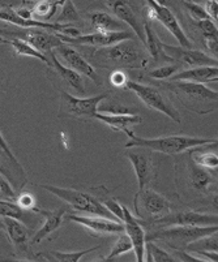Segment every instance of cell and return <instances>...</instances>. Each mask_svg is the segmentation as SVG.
I'll use <instances>...</instances> for the list:
<instances>
[{"label":"cell","mask_w":218,"mask_h":262,"mask_svg":"<svg viewBox=\"0 0 218 262\" xmlns=\"http://www.w3.org/2000/svg\"><path fill=\"white\" fill-rule=\"evenodd\" d=\"M174 171L176 189L181 199L195 201L217 194V175H214L217 171L207 170L196 164L188 153L184 156L179 154L174 164Z\"/></svg>","instance_id":"1"},{"label":"cell","mask_w":218,"mask_h":262,"mask_svg":"<svg viewBox=\"0 0 218 262\" xmlns=\"http://www.w3.org/2000/svg\"><path fill=\"white\" fill-rule=\"evenodd\" d=\"M92 64L105 70H143L148 64L147 52L135 40L124 39L109 47L97 49Z\"/></svg>","instance_id":"2"},{"label":"cell","mask_w":218,"mask_h":262,"mask_svg":"<svg viewBox=\"0 0 218 262\" xmlns=\"http://www.w3.org/2000/svg\"><path fill=\"white\" fill-rule=\"evenodd\" d=\"M158 85L172 93L187 110L197 115H207L217 108V90L210 89L205 84L191 81H162Z\"/></svg>","instance_id":"3"},{"label":"cell","mask_w":218,"mask_h":262,"mask_svg":"<svg viewBox=\"0 0 218 262\" xmlns=\"http://www.w3.org/2000/svg\"><path fill=\"white\" fill-rule=\"evenodd\" d=\"M129 141L124 145L126 149L128 147H145L154 153H162L166 156H179L190 149L201 145L213 144L217 142V139H209V137H196V136H164L157 139H143L131 132L128 135Z\"/></svg>","instance_id":"4"},{"label":"cell","mask_w":218,"mask_h":262,"mask_svg":"<svg viewBox=\"0 0 218 262\" xmlns=\"http://www.w3.org/2000/svg\"><path fill=\"white\" fill-rule=\"evenodd\" d=\"M217 225L212 226H167L150 230L145 235V242H162L169 245L172 251H184L191 243L203 236L217 232Z\"/></svg>","instance_id":"5"},{"label":"cell","mask_w":218,"mask_h":262,"mask_svg":"<svg viewBox=\"0 0 218 262\" xmlns=\"http://www.w3.org/2000/svg\"><path fill=\"white\" fill-rule=\"evenodd\" d=\"M38 187L52 193L57 199L63 200L64 202H67L73 209V211H81V213L89 214V215L116 219L105 208V205L98 200V197L92 196L90 193L77 189H71V188L55 187V185L50 184H39Z\"/></svg>","instance_id":"6"},{"label":"cell","mask_w":218,"mask_h":262,"mask_svg":"<svg viewBox=\"0 0 218 262\" xmlns=\"http://www.w3.org/2000/svg\"><path fill=\"white\" fill-rule=\"evenodd\" d=\"M59 94H61V106H59L57 116L59 118L80 119V120L94 119L100 104L109 97V93L105 92L102 94L94 95V97L81 98V97L72 95L71 93L63 89H59Z\"/></svg>","instance_id":"7"},{"label":"cell","mask_w":218,"mask_h":262,"mask_svg":"<svg viewBox=\"0 0 218 262\" xmlns=\"http://www.w3.org/2000/svg\"><path fill=\"white\" fill-rule=\"evenodd\" d=\"M172 205L164 194L147 187L138 189L133 199V209L140 222H150L171 211Z\"/></svg>","instance_id":"8"},{"label":"cell","mask_w":218,"mask_h":262,"mask_svg":"<svg viewBox=\"0 0 218 262\" xmlns=\"http://www.w3.org/2000/svg\"><path fill=\"white\" fill-rule=\"evenodd\" d=\"M217 214L203 213V211L193 210H174L170 211L161 218L150 221V222H140L143 227L148 230H155L167 226H212L217 225Z\"/></svg>","instance_id":"9"},{"label":"cell","mask_w":218,"mask_h":262,"mask_svg":"<svg viewBox=\"0 0 218 262\" xmlns=\"http://www.w3.org/2000/svg\"><path fill=\"white\" fill-rule=\"evenodd\" d=\"M126 90L135 93L137 98L143 102L150 110H155L158 113L164 114L165 116L170 118L175 123H181V114L178 110L172 106L169 101L164 97L160 90L154 86H150L148 84H141V82H135V81H128L124 88Z\"/></svg>","instance_id":"10"},{"label":"cell","mask_w":218,"mask_h":262,"mask_svg":"<svg viewBox=\"0 0 218 262\" xmlns=\"http://www.w3.org/2000/svg\"><path fill=\"white\" fill-rule=\"evenodd\" d=\"M124 156L132 163L136 178H137L138 189L149 187L155 180L158 172L154 151L145 147H128L124 151Z\"/></svg>","instance_id":"11"},{"label":"cell","mask_w":218,"mask_h":262,"mask_svg":"<svg viewBox=\"0 0 218 262\" xmlns=\"http://www.w3.org/2000/svg\"><path fill=\"white\" fill-rule=\"evenodd\" d=\"M145 4H147V15L149 20H157L158 23H161L174 35V38L178 40V43L182 47L193 49L192 40L187 37L181 23L169 7L158 4L155 0H145Z\"/></svg>","instance_id":"12"},{"label":"cell","mask_w":218,"mask_h":262,"mask_svg":"<svg viewBox=\"0 0 218 262\" xmlns=\"http://www.w3.org/2000/svg\"><path fill=\"white\" fill-rule=\"evenodd\" d=\"M59 39L67 45H76V46H88L95 47V49H102V47H109L115 43H119L124 39H131L132 33L128 30H121V32L111 33H101L93 32L90 34H80L77 37H68L56 33Z\"/></svg>","instance_id":"13"},{"label":"cell","mask_w":218,"mask_h":262,"mask_svg":"<svg viewBox=\"0 0 218 262\" xmlns=\"http://www.w3.org/2000/svg\"><path fill=\"white\" fill-rule=\"evenodd\" d=\"M162 49L165 55L178 66L187 67V68H195L201 66H217V58L210 56L200 50L186 49L182 46H171L162 42Z\"/></svg>","instance_id":"14"},{"label":"cell","mask_w":218,"mask_h":262,"mask_svg":"<svg viewBox=\"0 0 218 262\" xmlns=\"http://www.w3.org/2000/svg\"><path fill=\"white\" fill-rule=\"evenodd\" d=\"M55 54H59L62 59L64 60V63L67 64L68 68L76 71L80 75L85 76V77L89 78L90 81H93L97 86L102 85V78L101 75H98L97 71L94 70V67L90 61L86 60L83 55L78 54L75 49H72L71 45L63 43L59 47L54 50Z\"/></svg>","instance_id":"15"},{"label":"cell","mask_w":218,"mask_h":262,"mask_svg":"<svg viewBox=\"0 0 218 262\" xmlns=\"http://www.w3.org/2000/svg\"><path fill=\"white\" fill-rule=\"evenodd\" d=\"M67 215V214H66ZM67 219L71 222H75L89 230L93 235L97 236H105V235H119L124 232V226L122 222H118V219H110L105 216L98 215H75V214H68Z\"/></svg>","instance_id":"16"},{"label":"cell","mask_w":218,"mask_h":262,"mask_svg":"<svg viewBox=\"0 0 218 262\" xmlns=\"http://www.w3.org/2000/svg\"><path fill=\"white\" fill-rule=\"evenodd\" d=\"M105 4L109 7L110 11L115 15V17L121 20L133 30L136 37L145 45V32H144V20L138 17V15L128 3V0H105Z\"/></svg>","instance_id":"17"},{"label":"cell","mask_w":218,"mask_h":262,"mask_svg":"<svg viewBox=\"0 0 218 262\" xmlns=\"http://www.w3.org/2000/svg\"><path fill=\"white\" fill-rule=\"evenodd\" d=\"M123 226L124 232L128 235V237L132 242L133 252L136 254V259L138 262H143L145 259V228L140 223L136 216L132 215V213L123 206Z\"/></svg>","instance_id":"18"},{"label":"cell","mask_w":218,"mask_h":262,"mask_svg":"<svg viewBox=\"0 0 218 262\" xmlns=\"http://www.w3.org/2000/svg\"><path fill=\"white\" fill-rule=\"evenodd\" d=\"M33 211L39 215H42L45 218V222L41 226L39 230L34 233V236L30 240V244L35 245L39 244L42 240H45L46 237L50 236V233L55 232L57 228L61 227L62 223L64 221V216L68 213V208L67 206H62V208L56 209V210H45V209H41L35 206L33 209Z\"/></svg>","instance_id":"19"},{"label":"cell","mask_w":218,"mask_h":262,"mask_svg":"<svg viewBox=\"0 0 218 262\" xmlns=\"http://www.w3.org/2000/svg\"><path fill=\"white\" fill-rule=\"evenodd\" d=\"M52 33L54 32H50V30L45 29H28L23 34L17 35V38H21L25 42H28L29 45H32L38 51H41L42 54L49 56L50 54L54 52V50L56 47L63 45V42L59 39L56 33L55 34H52Z\"/></svg>","instance_id":"20"},{"label":"cell","mask_w":218,"mask_h":262,"mask_svg":"<svg viewBox=\"0 0 218 262\" xmlns=\"http://www.w3.org/2000/svg\"><path fill=\"white\" fill-rule=\"evenodd\" d=\"M4 222V231L9 242L13 245L14 251L18 254H28L29 249V230L28 226L21 221L16 218H3Z\"/></svg>","instance_id":"21"},{"label":"cell","mask_w":218,"mask_h":262,"mask_svg":"<svg viewBox=\"0 0 218 262\" xmlns=\"http://www.w3.org/2000/svg\"><path fill=\"white\" fill-rule=\"evenodd\" d=\"M50 60H51V64L49 67V73L50 75H54L55 77L61 78V81L63 84H66L67 86L72 88L76 93H78L80 95L85 94V84H84L83 76L80 73H77L76 71L71 70L67 66H63V64L59 61L56 54L52 52V54L49 55Z\"/></svg>","instance_id":"22"},{"label":"cell","mask_w":218,"mask_h":262,"mask_svg":"<svg viewBox=\"0 0 218 262\" xmlns=\"http://www.w3.org/2000/svg\"><path fill=\"white\" fill-rule=\"evenodd\" d=\"M94 119L102 121L111 128L114 132H123L127 136L132 132V128L135 125L143 123V118L140 115L132 114L131 111L128 113H114V114H105L98 111L95 114Z\"/></svg>","instance_id":"23"},{"label":"cell","mask_w":218,"mask_h":262,"mask_svg":"<svg viewBox=\"0 0 218 262\" xmlns=\"http://www.w3.org/2000/svg\"><path fill=\"white\" fill-rule=\"evenodd\" d=\"M0 173L8 179L16 192H20L28 182L25 170L17 159H12L8 154L0 147Z\"/></svg>","instance_id":"24"},{"label":"cell","mask_w":218,"mask_h":262,"mask_svg":"<svg viewBox=\"0 0 218 262\" xmlns=\"http://www.w3.org/2000/svg\"><path fill=\"white\" fill-rule=\"evenodd\" d=\"M170 81H191L200 84H209L218 81L217 66H201L195 68H187L182 72H176Z\"/></svg>","instance_id":"25"},{"label":"cell","mask_w":218,"mask_h":262,"mask_svg":"<svg viewBox=\"0 0 218 262\" xmlns=\"http://www.w3.org/2000/svg\"><path fill=\"white\" fill-rule=\"evenodd\" d=\"M215 147H217V142H213V144L201 145V146L193 147V149L188 150L187 153H188L190 158L196 164L201 166V167H204L210 171H217L218 156Z\"/></svg>","instance_id":"26"},{"label":"cell","mask_w":218,"mask_h":262,"mask_svg":"<svg viewBox=\"0 0 218 262\" xmlns=\"http://www.w3.org/2000/svg\"><path fill=\"white\" fill-rule=\"evenodd\" d=\"M90 26L94 32L101 33H111V32H121L124 30L126 24L122 23L116 17L107 13L105 11H95L90 13L89 16Z\"/></svg>","instance_id":"27"},{"label":"cell","mask_w":218,"mask_h":262,"mask_svg":"<svg viewBox=\"0 0 218 262\" xmlns=\"http://www.w3.org/2000/svg\"><path fill=\"white\" fill-rule=\"evenodd\" d=\"M144 32H145V49L148 50L149 55L154 61H170L169 58L165 55L164 49H162V40L157 37L153 26L150 25L149 21H144Z\"/></svg>","instance_id":"28"},{"label":"cell","mask_w":218,"mask_h":262,"mask_svg":"<svg viewBox=\"0 0 218 262\" xmlns=\"http://www.w3.org/2000/svg\"><path fill=\"white\" fill-rule=\"evenodd\" d=\"M62 0H37L30 6L34 20L50 21L61 8Z\"/></svg>","instance_id":"29"},{"label":"cell","mask_w":218,"mask_h":262,"mask_svg":"<svg viewBox=\"0 0 218 262\" xmlns=\"http://www.w3.org/2000/svg\"><path fill=\"white\" fill-rule=\"evenodd\" d=\"M8 43L13 47L14 54L18 55V56H28V58L38 59L39 61L46 64L47 67H50V64H51V60H50L49 56H46L45 54L38 51V50L34 49L32 45H29L28 42H25V40L21 39V38H12V39L8 40Z\"/></svg>","instance_id":"30"},{"label":"cell","mask_w":218,"mask_h":262,"mask_svg":"<svg viewBox=\"0 0 218 262\" xmlns=\"http://www.w3.org/2000/svg\"><path fill=\"white\" fill-rule=\"evenodd\" d=\"M94 189L98 192V200L105 205V208H106L115 218L118 219V221H122V222H123V206H122L114 197L110 196V190L107 189L106 187H104V185L94 188Z\"/></svg>","instance_id":"31"},{"label":"cell","mask_w":218,"mask_h":262,"mask_svg":"<svg viewBox=\"0 0 218 262\" xmlns=\"http://www.w3.org/2000/svg\"><path fill=\"white\" fill-rule=\"evenodd\" d=\"M54 23L57 24H80L81 17L77 8L73 4L72 0H62L61 13L57 15L56 20Z\"/></svg>","instance_id":"32"},{"label":"cell","mask_w":218,"mask_h":262,"mask_svg":"<svg viewBox=\"0 0 218 262\" xmlns=\"http://www.w3.org/2000/svg\"><path fill=\"white\" fill-rule=\"evenodd\" d=\"M101 245H95V247L90 248V249H85V251H77V252H52L51 256H45V254H39L37 258H46V259H54V261H62V262H77L86 256L88 253L100 249Z\"/></svg>","instance_id":"33"},{"label":"cell","mask_w":218,"mask_h":262,"mask_svg":"<svg viewBox=\"0 0 218 262\" xmlns=\"http://www.w3.org/2000/svg\"><path fill=\"white\" fill-rule=\"evenodd\" d=\"M145 254H147V261L149 262H169L175 261L174 256L162 249L161 247H158L154 242L152 240H147L145 242Z\"/></svg>","instance_id":"34"},{"label":"cell","mask_w":218,"mask_h":262,"mask_svg":"<svg viewBox=\"0 0 218 262\" xmlns=\"http://www.w3.org/2000/svg\"><path fill=\"white\" fill-rule=\"evenodd\" d=\"M129 251H133L132 242H131V239H129L127 233L122 232L118 235V240H116V243L114 244V247L111 248L110 254L107 257H105L104 259L110 261V259H114L116 258V257H119L121 254L128 253Z\"/></svg>","instance_id":"35"},{"label":"cell","mask_w":218,"mask_h":262,"mask_svg":"<svg viewBox=\"0 0 218 262\" xmlns=\"http://www.w3.org/2000/svg\"><path fill=\"white\" fill-rule=\"evenodd\" d=\"M24 218V210L14 201H6L0 200V218Z\"/></svg>","instance_id":"36"},{"label":"cell","mask_w":218,"mask_h":262,"mask_svg":"<svg viewBox=\"0 0 218 262\" xmlns=\"http://www.w3.org/2000/svg\"><path fill=\"white\" fill-rule=\"evenodd\" d=\"M179 67L181 66H178V64H167V66L157 67V68L150 71L148 75H149L152 78H154V80H158V81L170 80V78L175 75L176 72H179Z\"/></svg>","instance_id":"37"},{"label":"cell","mask_w":218,"mask_h":262,"mask_svg":"<svg viewBox=\"0 0 218 262\" xmlns=\"http://www.w3.org/2000/svg\"><path fill=\"white\" fill-rule=\"evenodd\" d=\"M184 8H186L187 13L190 15V17L192 18L193 23L210 18L207 12H205L204 7L200 6L199 3H195V2H184Z\"/></svg>","instance_id":"38"},{"label":"cell","mask_w":218,"mask_h":262,"mask_svg":"<svg viewBox=\"0 0 218 262\" xmlns=\"http://www.w3.org/2000/svg\"><path fill=\"white\" fill-rule=\"evenodd\" d=\"M17 192L14 190L11 183L7 180L4 175L0 173V200H6V201H16Z\"/></svg>","instance_id":"39"},{"label":"cell","mask_w":218,"mask_h":262,"mask_svg":"<svg viewBox=\"0 0 218 262\" xmlns=\"http://www.w3.org/2000/svg\"><path fill=\"white\" fill-rule=\"evenodd\" d=\"M14 202H16L23 210L33 211V209L37 206V205H35L34 196L29 192H18L17 197H16V201Z\"/></svg>","instance_id":"40"},{"label":"cell","mask_w":218,"mask_h":262,"mask_svg":"<svg viewBox=\"0 0 218 262\" xmlns=\"http://www.w3.org/2000/svg\"><path fill=\"white\" fill-rule=\"evenodd\" d=\"M110 84L112 85L116 89H124L128 82V77H127L126 73L123 72V70H112L111 75L109 77Z\"/></svg>","instance_id":"41"},{"label":"cell","mask_w":218,"mask_h":262,"mask_svg":"<svg viewBox=\"0 0 218 262\" xmlns=\"http://www.w3.org/2000/svg\"><path fill=\"white\" fill-rule=\"evenodd\" d=\"M195 25L204 35H217V23H214L212 18L196 21Z\"/></svg>","instance_id":"42"},{"label":"cell","mask_w":218,"mask_h":262,"mask_svg":"<svg viewBox=\"0 0 218 262\" xmlns=\"http://www.w3.org/2000/svg\"><path fill=\"white\" fill-rule=\"evenodd\" d=\"M205 12L208 13L210 18H212L214 23H217L218 18V2L217 0H207L205 2V7H204Z\"/></svg>","instance_id":"43"},{"label":"cell","mask_w":218,"mask_h":262,"mask_svg":"<svg viewBox=\"0 0 218 262\" xmlns=\"http://www.w3.org/2000/svg\"><path fill=\"white\" fill-rule=\"evenodd\" d=\"M204 46L207 47V50L210 52V54L217 56V51H218L217 35H204Z\"/></svg>","instance_id":"44"},{"label":"cell","mask_w":218,"mask_h":262,"mask_svg":"<svg viewBox=\"0 0 218 262\" xmlns=\"http://www.w3.org/2000/svg\"><path fill=\"white\" fill-rule=\"evenodd\" d=\"M0 147H2V149L4 150V151H6V153L8 154V156L11 157L12 159H17V158H16V157H14V154L12 153V150L9 149L8 142L6 141V139H4V136H3V133H2V132H0Z\"/></svg>","instance_id":"45"},{"label":"cell","mask_w":218,"mask_h":262,"mask_svg":"<svg viewBox=\"0 0 218 262\" xmlns=\"http://www.w3.org/2000/svg\"><path fill=\"white\" fill-rule=\"evenodd\" d=\"M155 2H157L158 4H162V6H166V7H169V0H155Z\"/></svg>","instance_id":"46"},{"label":"cell","mask_w":218,"mask_h":262,"mask_svg":"<svg viewBox=\"0 0 218 262\" xmlns=\"http://www.w3.org/2000/svg\"><path fill=\"white\" fill-rule=\"evenodd\" d=\"M4 43H8V39H7L4 35H0V45H4Z\"/></svg>","instance_id":"47"},{"label":"cell","mask_w":218,"mask_h":262,"mask_svg":"<svg viewBox=\"0 0 218 262\" xmlns=\"http://www.w3.org/2000/svg\"><path fill=\"white\" fill-rule=\"evenodd\" d=\"M0 230H4V222H3V218H0Z\"/></svg>","instance_id":"48"},{"label":"cell","mask_w":218,"mask_h":262,"mask_svg":"<svg viewBox=\"0 0 218 262\" xmlns=\"http://www.w3.org/2000/svg\"><path fill=\"white\" fill-rule=\"evenodd\" d=\"M4 34H6V33H4V30L0 29V35H4Z\"/></svg>","instance_id":"49"},{"label":"cell","mask_w":218,"mask_h":262,"mask_svg":"<svg viewBox=\"0 0 218 262\" xmlns=\"http://www.w3.org/2000/svg\"><path fill=\"white\" fill-rule=\"evenodd\" d=\"M192 2H195V3H199V2H203V0H192Z\"/></svg>","instance_id":"50"},{"label":"cell","mask_w":218,"mask_h":262,"mask_svg":"<svg viewBox=\"0 0 218 262\" xmlns=\"http://www.w3.org/2000/svg\"><path fill=\"white\" fill-rule=\"evenodd\" d=\"M184 2H192V0H184Z\"/></svg>","instance_id":"51"}]
</instances>
